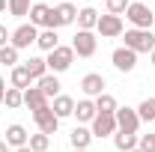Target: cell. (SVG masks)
Instances as JSON below:
<instances>
[{"instance_id": "cell-9", "label": "cell", "mask_w": 155, "mask_h": 152, "mask_svg": "<svg viewBox=\"0 0 155 152\" xmlns=\"http://www.w3.org/2000/svg\"><path fill=\"white\" fill-rule=\"evenodd\" d=\"M114 116H116V131L137 134V128H140V116H137V107H119Z\"/></svg>"}, {"instance_id": "cell-38", "label": "cell", "mask_w": 155, "mask_h": 152, "mask_svg": "<svg viewBox=\"0 0 155 152\" xmlns=\"http://www.w3.org/2000/svg\"><path fill=\"white\" fill-rule=\"evenodd\" d=\"M149 63H152V66H155V48H152V54H149Z\"/></svg>"}, {"instance_id": "cell-7", "label": "cell", "mask_w": 155, "mask_h": 152, "mask_svg": "<svg viewBox=\"0 0 155 152\" xmlns=\"http://www.w3.org/2000/svg\"><path fill=\"white\" fill-rule=\"evenodd\" d=\"M36 39H39V30L33 27V24H21V27H15V30H12L9 45H12V48H18V51H24V48L36 45Z\"/></svg>"}, {"instance_id": "cell-25", "label": "cell", "mask_w": 155, "mask_h": 152, "mask_svg": "<svg viewBox=\"0 0 155 152\" xmlns=\"http://www.w3.org/2000/svg\"><path fill=\"white\" fill-rule=\"evenodd\" d=\"M93 101H96V111H98V114H116V111H119V104H116V98L110 93H101L98 98H93Z\"/></svg>"}, {"instance_id": "cell-40", "label": "cell", "mask_w": 155, "mask_h": 152, "mask_svg": "<svg viewBox=\"0 0 155 152\" xmlns=\"http://www.w3.org/2000/svg\"><path fill=\"white\" fill-rule=\"evenodd\" d=\"M131 152H140V149H131Z\"/></svg>"}, {"instance_id": "cell-4", "label": "cell", "mask_w": 155, "mask_h": 152, "mask_svg": "<svg viewBox=\"0 0 155 152\" xmlns=\"http://www.w3.org/2000/svg\"><path fill=\"white\" fill-rule=\"evenodd\" d=\"M125 48H131L134 54H152L155 48V33L152 30H125Z\"/></svg>"}, {"instance_id": "cell-1", "label": "cell", "mask_w": 155, "mask_h": 152, "mask_svg": "<svg viewBox=\"0 0 155 152\" xmlns=\"http://www.w3.org/2000/svg\"><path fill=\"white\" fill-rule=\"evenodd\" d=\"M45 63H48V72H51V75H63V72H69L72 63H75V51H72V45H60V48H54V51L45 57Z\"/></svg>"}, {"instance_id": "cell-29", "label": "cell", "mask_w": 155, "mask_h": 152, "mask_svg": "<svg viewBox=\"0 0 155 152\" xmlns=\"http://www.w3.org/2000/svg\"><path fill=\"white\" fill-rule=\"evenodd\" d=\"M0 66H6V69H15V66H18V48H12V45L0 48Z\"/></svg>"}, {"instance_id": "cell-24", "label": "cell", "mask_w": 155, "mask_h": 152, "mask_svg": "<svg viewBox=\"0 0 155 152\" xmlns=\"http://www.w3.org/2000/svg\"><path fill=\"white\" fill-rule=\"evenodd\" d=\"M114 146H116L119 152H131V149H137V134L116 131V134H114Z\"/></svg>"}, {"instance_id": "cell-2", "label": "cell", "mask_w": 155, "mask_h": 152, "mask_svg": "<svg viewBox=\"0 0 155 152\" xmlns=\"http://www.w3.org/2000/svg\"><path fill=\"white\" fill-rule=\"evenodd\" d=\"M78 21V6L75 3H57L51 6V15H48V27L45 30H60V27H69Z\"/></svg>"}, {"instance_id": "cell-21", "label": "cell", "mask_w": 155, "mask_h": 152, "mask_svg": "<svg viewBox=\"0 0 155 152\" xmlns=\"http://www.w3.org/2000/svg\"><path fill=\"white\" fill-rule=\"evenodd\" d=\"M96 24H98V12L93 6L78 9V30H96Z\"/></svg>"}, {"instance_id": "cell-15", "label": "cell", "mask_w": 155, "mask_h": 152, "mask_svg": "<svg viewBox=\"0 0 155 152\" xmlns=\"http://www.w3.org/2000/svg\"><path fill=\"white\" fill-rule=\"evenodd\" d=\"M51 111H54V116L57 119H66V116H72L75 114V98L72 95H63L60 93L54 101H51Z\"/></svg>"}, {"instance_id": "cell-33", "label": "cell", "mask_w": 155, "mask_h": 152, "mask_svg": "<svg viewBox=\"0 0 155 152\" xmlns=\"http://www.w3.org/2000/svg\"><path fill=\"white\" fill-rule=\"evenodd\" d=\"M12 39V30H6V24H0V48H6Z\"/></svg>"}, {"instance_id": "cell-19", "label": "cell", "mask_w": 155, "mask_h": 152, "mask_svg": "<svg viewBox=\"0 0 155 152\" xmlns=\"http://www.w3.org/2000/svg\"><path fill=\"white\" fill-rule=\"evenodd\" d=\"M36 87H39V90H42L45 95H48V101H54V98L60 95V78L48 72L45 78H39V81H36Z\"/></svg>"}, {"instance_id": "cell-31", "label": "cell", "mask_w": 155, "mask_h": 152, "mask_svg": "<svg viewBox=\"0 0 155 152\" xmlns=\"http://www.w3.org/2000/svg\"><path fill=\"white\" fill-rule=\"evenodd\" d=\"M128 3H131V0H104V9H107L110 15H119V18H122L125 9H128Z\"/></svg>"}, {"instance_id": "cell-13", "label": "cell", "mask_w": 155, "mask_h": 152, "mask_svg": "<svg viewBox=\"0 0 155 152\" xmlns=\"http://www.w3.org/2000/svg\"><path fill=\"white\" fill-rule=\"evenodd\" d=\"M27 140H30V134H27V128H24L21 122H12V125L6 128V146H9V149L27 146Z\"/></svg>"}, {"instance_id": "cell-5", "label": "cell", "mask_w": 155, "mask_h": 152, "mask_svg": "<svg viewBox=\"0 0 155 152\" xmlns=\"http://www.w3.org/2000/svg\"><path fill=\"white\" fill-rule=\"evenodd\" d=\"M96 48H98V39L93 30H78L75 39H72V51H75V57H93L96 54Z\"/></svg>"}, {"instance_id": "cell-8", "label": "cell", "mask_w": 155, "mask_h": 152, "mask_svg": "<svg viewBox=\"0 0 155 152\" xmlns=\"http://www.w3.org/2000/svg\"><path fill=\"white\" fill-rule=\"evenodd\" d=\"M33 122H36V128L42 134H57V128H60V119L54 116V111H51V104L48 107H39V111H33Z\"/></svg>"}, {"instance_id": "cell-37", "label": "cell", "mask_w": 155, "mask_h": 152, "mask_svg": "<svg viewBox=\"0 0 155 152\" xmlns=\"http://www.w3.org/2000/svg\"><path fill=\"white\" fill-rule=\"evenodd\" d=\"M12 152H33L30 146H21V149H12Z\"/></svg>"}, {"instance_id": "cell-30", "label": "cell", "mask_w": 155, "mask_h": 152, "mask_svg": "<svg viewBox=\"0 0 155 152\" xmlns=\"http://www.w3.org/2000/svg\"><path fill=\"white\" fill-rule=\"evenodd\" d=\"M30 6H33V0H9V15L27 18V15H30Z\"/></svg>"}, {"instance_id": "cell-39", "label": "cell", "mask_w": 155, "mask_h": 152, "mask_svg": "<svg viewBox=\"0 0 155 152\" xmlns=\"http://www.w3.org/2000/svg\"><path fill=\"white\" fill-rule=\"evenodd\" d=\"M72 152H90V149H72Z\"/></svg>"}, {"instance_id": "cell-16", "label": "cell", "mask_w": 155, "mask_h": 152, "mask_svg": "<svg viewBox=\"0 0 155 152\" xmlns=\"http://www.w3.org/2000/svg\"><path fill=\"white\" fill-rule=\"evenodd\" d=\"M96 101H93V98H81V101H75V119L78 122H93V119H96Z\"/></svg>"}, {"instance_id": "cell-23", "label": "cell", "mask_w": 155, "mask_h": 152, "mask_svg": "<svg viewBox=\"0 0 155 152\" xmlns=\"http://www.w3.org/2000/svg\"><path fill=\"white\" fill-rule=\"evenodd\" d=\"M24 69H27V75L33 78V81H39V78L48 75V63H45V57H30L27 63H24Z\"/></svg>"}, {"instance_id": "cell-20", "label": "cell", "mask_w": 155, "mask_h": 152, "mask_svg": "<svg viewBox=\"0 0 155 152\" xmlns=\"http://www.w3.org/2000/svg\"><path fill=\"white\" fill-rule=\"evenodd\" d=\"M9 87H15V90H27V87H33V78L27 75V69L24 66H15L12 72H9Z\"/></svg>"}, {"instance_id": "cell-32", "label": "cell", "mask_w": 155, "mask_h": 152, "mask_svg": "<svg viewBox=\"0 0 155 152\" xmlns=\"http://www.w3.org/2000/svg\"><path fill=\"white\" fill-rule=\"evenodd\" d=\"M137 149L140 152H155V134H140L137 137Z\"/></svg>"}, {"instance_id": "cell-17", "label": "cell", "mask_w": 155, "mask_h": 152, "mask_svg": "<svg viewBox=\"0 0 155 152\" xmlns=\"http://www.w3.org/2000/svg\"><path fill=\"white\" fill-rule=\"evenodd\" d=\"M48 15H51V6H48V3H42V0H39V3H33V6H30V24H33V27H42V30H45V27H48Z\"/></svg>"}, {"instance_id": "cell-10", "label": "cell", "mask_w": 155, "mask_h": 152, "mask_svg": "<svg viewBox=\"0 0 155 152\" xmlns=\"http://www.w3.org/2000/svg\"><path fill=\"white\" fill-rule=\"evenodd\" d=\"M93 137H114L116 134V116L114 114H96V119L90 122Z\"/></svg>"}, {"instance_id": "cell-3", "label": "cell", "mask_w": 155, "mask_h": 152, "mask_svg": "<svg viewBox=\"0 0 155 152\" xmlns=\"http://www.w3.org/2000/svg\"><path fill=\"white\" fill-rule=\"evenodd\" d=\"M125 18L131 21V27H134V30H152V24H155V9H149L146 3H128Z\"/></svg>"}, {"instance_id": "cell-34", "label": "cell", "mask_w": 155, "mask_h": 152, "mask_svg": "<svg viewBox=\"0 0 155 152\" xmlns=\"http://www.w3.org/2000/svg\"><path fill=\"white\" fill-rule=\"evenodd\" d=\"M6 90H9V87H6V81L0 78V104H3V95H6Z\"/></svg>"}, {"instance_id": "cell-6", "label": "cell", "mask_w": 155, "mask_h": 152, "mask_svg": "<svg viewBox=\"0 0 155 152\" xmlns=\"http://www.w3.org/2000/svg\"><path fill=\"white\" fill-rule=\"evenodd\" d=\"M96 30H98V36H101V39H116V36H122V33H125V24H122L119 15L104 12V15H98Z\"/></svg>"}, {"instance_id": "cell-26", "label": "cell", "mask_w": 155, "mask_h": 152, "mask_svg": "<svg viewBox=\"0 0 155 152\" xmlns=\"http://www.w3.org/2000/svg\"><path fill=\"white\" fill-rule=\"evenodd\" d=\"M137 116H140V122H155V95L143 98L137 104Z\"/></svg>"}, {"instance_id": "cell-12", "label": "cell", "mask_w": 155, "mask_h": 152, "mask_svg": "<svg viewBox=\"0 0 155 152\" xmlns=\"http://www.w3.org/2000/svg\"><path fill=\"white\" fill-rule=\"evenodd\" d=\"M104 87H107V81H104V75H98V72H90V75L81 78V90H84L87 98H98V95L104 93Z\"/></svg>"}, {"instance_id": "cell-27", "label": "cell", "mask_w": 155, "mask_h": 152, "mask_svg": "<svg viewBox=\"0 0 155 152\" xmlns=\"http://www.w3.org/2000/svg\"><path fill=\"white\" fill-rule=\"evenodd\" d=\"M27 146H30L33 152H48V149H51V137H48V134H42V131H36V134H30Z\"/></svg>"}, {"instance_id": "cell-36", "label": "cell", "mask_w": 155, "mask_h": 152, "mask_svg": "<svg viewBox=\"0 0 155 152\" xmlns=\"http://www.w3.org/2000/svg\"><path fill=\"white\" fill-rule=\"evenodd\" d=\"M0 152H12L9 146H6V140H0Z\"/></svg>"}, {"instance_id": "cell-35", "label": "cell", "mask_w": 155, "mask_h": 152, "mask_svg": "<svg viewBox=\"0 0 155 152\" xmlns=\"http://www.w3.org/2000/svg\"><path fill=\"white\" fill-rule=\"evenodd\" d=\"M6 9H9V0H0V15H3Z\"/></svg>"}, {"instance_id": "cell-11", "label": "cell", "mask_w": 155, "mask_h": 152, "mask_svg": "<svg viewBox=\"0 0 155 152\" xmlns=\"http://www.w3.org/2000/svg\"><path fill=\"white\" fill-rule=\"evenodd\" d=\"M110 63H114V69L116 72H134V66H137V54L131 51V48H116L114 54H110Z\"/></svg>"}, {"instance_id": "cell-28", "label": "cell", "mask_w": 155, "mask_h": 152, "mask_svg": "<svg viewBox=\"0 0 155 152\" xmlns=\"http://www.w3.org/2000/svg\"><path fill=\"white\" fill-rule=\"evenodd\" d=\"M3 104H6L9 111H18L21 104H24V93H21V90H15V87H9V90H6V95H3Z\"/></svg>"}, {"instance_id": "cell-18", "label": "cell", "mask_w": 155, "mask_h": 152, "mask_svg": "<svg viewBox=\"0 0 155 152\" xmlns=\"http://www.w3.org/2000/svg\"><path fill=\"white\" fill-rule=\"evenodd\" d=\"M69 140H72V149H90V143H93V131H90L87 125H75L72 134H69Z\"/></svg>"}, {"instance_id": "cell-22", "label": "cell", "mask_w": 155, "mask_h": 152, "mask_svg": "<svg viewBox=\"0 0 155 152\" xmlns=\"http://www.w3.org/2000/svg\"><path fill=\"white\" fill-rule=\"evenodd\" d=\"M36 45H39V51H45V54H51L54 48H60V36H57V30H39Z\"/></svg>"}, {"instance_id": "cell-14", "label": "cell", "mask_w": 155, "mask_h": 152, "mask_svg": "<svg viewBox=\"0 0 155 152\" xmlns=\"http://www.w3.org/2000/svg\"><path fill=\"white\" fill-rule=\"evenodd\" d=\"M51 101H48V95L42 93L39 87H27L24 90V107H30V111H39V107H48Z\"/></svg>"}]
</instances>
